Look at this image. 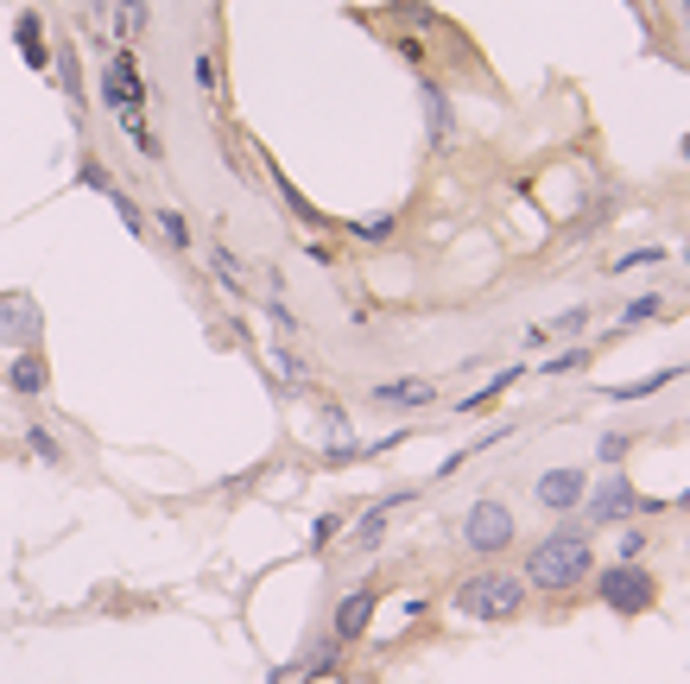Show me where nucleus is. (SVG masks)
<instances>
[{
	"label": "nucleus",
	"mask_w": 690,
	"mask_h": 684,
	"mask_svg": "<svg viewBox=\"0 0 690 684\" xmlns=\"http://www.w3.org/2000/svg\"><path fill=\"white\" fill-rule=\"evenodd\" d=\"M589 577H595V552H589V532H577V526L545 532L533 552H526V571H519V583L538 589V596H570Z\"/></svg>",
	"instance_id": "1"
},
{
	"label": "nucleus",
	"mask_w": 690,
	"mask_h": 684,
	"mask_svg": "<svg viewBox=\"0 0 690 684\" xmlns=\"http://www.w3.org/2000/svg\"><path fill=\"white\" fill-rule=\"evenodd\" d=\"M102 101H108V115L121 121V133L140 146V159H158V140H153V127H146V83H140L133 51H114L102 64Z\"/></svg>",
	"instance_id": "2"
},
{
	"label": "nucleus",
	"mask_w": 690,
	"mask_h": 684,
	"mask_svg": "<svg viewBox=\"0 0 690 684\" xmlns=\"http://www.w3.org/2000/svg\"><path fill=\"white\" fill-rule=\"evenodd\" d=\"M526 602H533V589L519 577H507V571H475L450 596V608L469 615V621H513V615H526Z\"/></svg>",
	"instance_id": "3"
},
{
	"label": "nucleus",
	"mask_w": 690,
	"mask_h": 684,
	"mask_svg": "<svg viewBox=\"0 0 690 684\" xmlns=\"http://www.w3.org/2000/svg\"><path fill=\"white\" fill-rule=\"evenodd\" d=\"M595 602L614 608V615H646V608H659V583L646 564H621L614 557L609 571H595Z\"/></svg>",
	"instance_id": "4"
},
{
	"label": "nucleus",
	"mask_w": 690,
	"mask_h": 684,
	"mask_svg": "<svg viewBox=\"0 0 690 684\" xmlns=\"http://www.w3.org/2000/svg\"><path fill=\"white\" fill-rule=\"evenodd\" d=\"M519 539V520H513L507 501H469V513H462V545L475 557H501Z\"/></svg>",
	"instance_id": "5"
},
{
	"label": "nucleus",
	"mask_w": 690,
	"mask_h": 684,
	"mask_svg": "<svg viewBox=\"0 0 690 684\" xmlns=\"http://www.w3.org/2000/svg\"><path fill=\"white\" fill-rule=\"evenodd\" d=\"M583 501H589V526H627V520L639 513V488L621 476V469H609Z\"/></svg>",
	"instance_id": "6"
},
{
	"label": "nucleus",
	"mask_w": 690,
	"mask_h": 684,
	"mask_svg": "<svg viewBox=\"0 0 690 684\" xmlns=\"http://www.w3.org/2000/svg\"><path fill=\"white\" fill-rule=\"evenodd\" d=\"M39 329H45V317H39L32 292H0V343L7 349H39Z\"/></svg>",
	"instance_id": "7"
},
{
	"label": "nucleus",
	"mask_w": 690,
	"mask_h": 684,
	"mask_svg": "<svg viewBox=\"0 0 690 684\" xmlns=\"http://www.w3.org/2000/svg\"><path fill=\"white\" fill-rule=\"evenodd\" d=\"M589 495V476L583 469H545V476L533 481V501L545 507V513H577Z\"/></svg>",
	"instance_id": "8"
},
{
	"label": "nucleus",
	"mask_w": 690,
	"mask_h": 684,
	"mask_svg": "<svg viewBox=\"0 0 690 684\" xmlns=\"http://www.w3.org/2000/svg\"><path fill=\"white\" fill-rule=\"evenodd\" d=\"M374 608H381V596L374 589H349L342 602H336V621H330V633L349 647V640H361V633L374 628Z\"/></svg>",
	"instance_id": "9"
},
{
	"label": "nucleus",
	"mask_w": 690,
	"mask_h": 684,
	"mask_svg": "<svg viewBox=\"0 0 690 684\" xmlns=\"http://www.w3.org/2000/svg\"><path fill=\"white\" fill-rule=\"evenodd\" d=\"M7 387H13L20 400H39V393L52 387V361H45L39 349H13L7 355Z\"/></svg>",
	"instance_id": "10"
},
{
	"label": "nucleus",
	"mask_w": 690,
	"mask_h": 684,
	"mask_svg": "<svg viewBox=\"0 0 690 684\" xmlns=\"http://www.w3.org/2000/svg\"><path fill=\"white\" fill-rule=\"evenodd\" d=\"M425 127H431V146L437 152L457 146V101L443 96V83H431V76H425Z\"/></svg>",
	"instance_id": "11"
},
{
	"label": "nucleus",
	"mask_w": 690,
	"mask_h": 684,
	"mask_svg": "<svg viewBox=\"0 0 690 684\" xmlns=\"http://www.w3.org/2000/svg\"><path fill=\"white\" fill-rule=\"evenodd\" d=\"M374 405H386V412H418V405H437V380H381L374 387Z\"/></svg>",
	"instance_id": "12"
},
{
	"label": "nucleus",
	"mask_w": 690,
	"mask_h": 684,
	"mask_svg": "<svg viewBox=\"0 0 690 684\" xmlns=\"http://www.w3.org/2000/svg\"><path fill=\"white\" fill-rule=\"evenodd\" d=\"M13 45H20V57H26L32 70H52V45H45V20H39V13H20V20H13Z\"/></svg>",
	"instance_id": "13"
},
{
	"label": "nucleus",
	"mask_w": 690,
	"mask_h": 684,
	"mask_svg": "<svg viewBox=\"0 0 690 684\" xmlns=\"http://www.w3.org/2000/svg\"><path fill=\"white\" fill-rule=\"evenodd\" d=\"M519 374H526V368H507V374H494V380H488V387H475V393H469V400H462L457 412H469V419H475V412H488V405L501 400L507 387H519Z\"/></svg>",
	"instance_id": "14"
},
{
	"label": "nucleus",
	"mask_w": 690,
	"mask_h": 684,
	"mask_svg": "<svg viewBox=\"0 0 690 684\" xmlns=\"http://www.w3.org/2000/svg\"><path fill=\"white\" fill-rule=\"evenodd\" d=\"M659 311H665V298H659V292H639L634 304H621V317H614V329H639V324H653Z\"/></svg>",
	"instance_id": "15"
},
{
	"label": "nucleus",
	"mask_w": 690,
	"mask_h": 684,
	"mask_svg": "<svg viewBox=\"0 0 690 684\" xmlns=\"http://www.w3.org/2000/svg\"><path fill=\"white\" fill-rule=\"evenodd\" d=\"M386 513H393V507H386V501H374V507H368V513H361V520H355V545H361V552H374V545H381V532H386Z\"/></svg>",
	"instance_id": "16"
},
{
	"label": "nucleus",
	"mask_w": 690,
	"mask_h": 684,
	"mask_svg": "<svg viewBox=\"0 0 690 684\" xmlns=\"http://www.w3.org/2000/svg\"><path fill=\"white\" fill-rule=\"evenodd\" d=\"M678 380V368H659V374L646 380H627V387H609V400H646V393H659V387H671Z\"/></svg>",
	"instance_id": "17"
},
{
	"label": "nucleus",
	"mask_w": 690,
	"mask_h": 684,
	"mask_svg": "<svg viewBox=\"0 0 690 684\" xmlns=\"http://www.w3.org/2000/svg\"><path fill=\"white\" fill-rule=\"evenodd\" d=\"M158 235L172 241V253H190V222H184L172 203H158Z\"/></svg>",
	"instance_id": "18"
},
{
	"label": "nucleus",
	"mask_w": 690,
	"mask_h": 684,
	"mask_svg": "<svg viewBox=\"0 0 690 684\" xmlns=\"http://www.w3.org/2000/svg\"><path fill=\"white\" fill-rule=\"evenodd\" d=\"M209 273L222 279L229 292H241V285H248V273H241V260H234L229 248H209Z\"/></svg>",
	"instance_id": "19"
},
{
	"label": "nucleus",
	"mask_w": 690,
	"mask_h": 684,
	"mask_svg": "<svg viewBox=\"0 0 690 684\" xmlns=\"http://www.w3.org/2000/svg\"><path fill=\"white\" fill-rule=\"evenodd\" d=\"M336 647H342L336 633H330V640H317V647H310V653H305V678H330V672H336Z\"/></svg>",
	"instance_id": "20"
},
{
	"label": "nucleus",
	"mask_w": 690,
	"mask_h": 684,
	"mask_svg": "<svg viewBox=\"0 0 690 684\" xmlns=\"http://www.w3.org/2000/svg\"><path fill=\"white\" fill-rule=\"evenodd\" d=\"M57 76H64V96H70V108L83 115V76H77V57H70V45H57Z\"/></svg>",
	"instance_id": "21"
},
{
	"label": "nucleus",
	"mask_w": 690,
	"mask_h": 684,
	"mask_svg": "<svg viewBox=\"0 0 690 684\" xmlns=\"http://www.w3.org/2000/svg\"><path fill=\"white\" fill-rule=\"evenodd\" d=\"M26 450L39 456V463H64V444H57L45 425H26Z\"/></svg>",
	"instance_id": "22"
},
{
	"label": "nucleus",
	"mask_w": 690,
	"mask_h": 684,
	"mask_svg": "<svg viewBox=\"0 0 690 684\" xmlns=\"http://www.w3.org/2000/svg\"><path fill=\"white\" fill-rule=\"evenodd\" d=\"M627 450H634V437H627V431H602V444H595V456H602L609 469H621V463H627Z\"/></svg>",
	"instance_id": "23"
},
{
	"label": "nucleus",
	"mask_w": 690,
	"mask_h": 684,
	"mask_svg": "<svg viewBox=\"0 0 690 684\" xmlns=\"http://www.w3.org/2000/svg\"><path fill=\"white\" fill-rule=\"evenodd\" d=\"M140 25H146V0H114V32H121V39H133Z\"/></svg>",
	"instance_id": "24"
},
{
	"label": "nucleus",
	"mask_w": 690,
	"mask_h": 684,
	"mask_svg": "<svg viewBox=\"0 0 690 684\" xmlns=\"http://www.w3.org/2000/svg\"><path fill=\"white\" fill-rule=\"evenodd\" d=\"M577 368H589V349H583V343H570V349H558L551 361H545V368H538V374H577Z\"/></svg>",
	"instance_id": "25"
},
{
	"label": "nucleus",
	"mask_w": 690,
	"mask_h": 684,
	"mask_svg": "<svg viewBox=\"0 0 690 684\" xmlns=\"http://www.w3.org/2000/svg\"><path fill=\"white\" fill-rule=\"evenodd\" d=\"M393 228H399V216H368V222H355V241L381 248V241H393Z\"/></svg>",
	"instance_id": "26"
},
{
	"label": "nucleus",
	"mask_w": 690,
	"mask_h": 684,
	"mask_svg": "<svg viewBox=\"0 0 690 684\" xmlns=\"http://www.w3.org/2000/svg\"><path fill=\"white\" fill-rule=\"evenodd\" d=\"M273 368L285 374V387H305V380H310V368H305V355H298V349H273Z\"/></svg>",
	"instance_id": "27"
},
{
	"label": "nucleus",
	"mask_w": 690,
	"mask_h": 684,
	"mask_svg": "<svg viewBox=\"0 0 690 684\" xmlns=\"http://www.w3.org/2000/svg\"><path fill=\"white\" fill-rule=\"evenodd\" d=\"M646 545H653V539H646V526H621V545H614V557H621V564H639V557H646Z\"/></svg>",
	"instance_id": "28"
},
{
	"label": "nucleus",
	"mask_w": 690,
	"mask_h": 684,
	"mask_svg": "<svg viewBox=\"0 0 690 684\" xmlns=\"http://www.w3.org/2000/svg\"><path fill=\"white\" fill-rule=\"evenodd\" d=\"M190 70H197V89H204V96L222 89V64H216V51H197V64H190Z\"/></svg>",
	"instance_id": "29"
},
{
	"label": "nucleus",
	"mask_w": 690,
	"mask_h": 684,
	"mask_svg": "<svg viewBox=\"0 0 690 684\" xmlns=\"http://www.w3.org/2000/svg\"><path fill=\"white\" fill-rule=\"evenodd\" d=\"M108 203H114V216H121V222H128L133 235H146V209H140V203H133L128 191H108Z\"/></svg>",
	"instance_id": "30"
},
{
	"label": "nucleus",
	"mask_w": 690,
	"mask_h": 684,
	"mask_svg": "<svg viewBox=\"0 0 690 684\" xmlns=\"http://www.w3.org/2000/svg\"><path fill=\"white\" fill-rule=\"evenodd\" d=\"M589 324H595V311H589V304H570V311H563V317H558L551 329H558V336H583Z\"/></svg>",
	"instance_id": "31"
},
{
	"label": "nucleus",
	"mask_w": 690,
	"mask_h": 684,
	"mask_svg": "<svg viewBox=\"0 0 690 684\" xmlns=\"http://www.w3.org/2000/svg\"><path fill=\"white\" fill-rule=\"evenodd\" d=\"M393 13H399L406 25H437V13L425 7V0H393Z\"/></svg>",
	"instance_id": "32"
},
{
	"label": "nucleus",
	"mask_w": 690,
	"mask_h": 684,
	"mask_svg": "<svg viewBox=\"0 0 690 684\" xmlns=\"http://www.w3.org/2000/svg\"><path fill=\"white\" fill-rule=\"evenodd\" d=\"M77 184H89V191H102V197H108V191H121V184H114V177H108V172H102V165H96V159H83V172H77Z\"/></svg>",
	"instance_id": "33"
},
{
	"label": "nucleus",
	"mask_w": 690,
	"mask_h": 684,
	"mask_svg": "<svg viewBox=\"0 0 690 684\" xmlns=\"http://www.w3.org/2000/svg\"><path fill=\"white\" fill-rule=\"evenodd\" d=\"M336 532H342V513H324V520L310 526V552H324V545H330Z\"/></svg>",
	"instance_id": "34"
},
{
	"label": "nucleus",
	"mask_w": 690,
	"mask_h": 684,
	"mask_svg": "<svg viewBox=\"0 0 690 684\" xmlns=\"http://www.w3.org/2000/svg\"><path fill=\"white\" fill-rule=\"evenodd\" d=\"M659 260H665V248H634V253L614 260V273H627V267H659Z\"/></svg>",
	"instance_id": "35"
},
{
	"label": "nucleus",
	"mask_w": 690,
	"mask_h": 684,
	"mask_svg": "<svg viewBox=\"0 0 690 684\" xmlns=\"http://www.w3.org/2000/svg\"><path fill=\"white\" fill-rule=\"evenodd\" d=\"M399 57H406V64H425V39H412L406 32V39H399Z\"/></svg>",
	"instance_id": "36"
},
{
	"label": "nucleus",
	"mask_w": 690,
	"mask_h": 684,
	"mask_svg": "<svg viewBox=\"0 0 690 684\" xmlns=\"http://www.w3.org/2000/svg\"><path fill=\"white\" fill-rule=\"evenodd\" d=\"M266 317H273V324H280V329H298V317H292V311H285L280 298H266Z\"/></svg>",
	"instance_id": "37"
},
{
	"label": "nucleus",
	"mask_w": 690,
	"mask_h": 684,
	"mask_svg": "<svg viewBox=\"0 0 690 684\" xmlns=\"http://www.w3.org/2000/svg\"><path fill=\"white\" fill-rule=\"evenodd\" d=\"M305 253H310V260H317V267H336V248H330V241H310Z\"/></svg>",
	"instance_id": "38"
},
{
	"label": "nucleus",
	"mask_w": 690,
	"mask_h": 684,
	"mask_svg": "<svg viewBox=\"0 0 690 684\" xmlns=\"http://www.w3.org/2000/svg\"><path fill=\"white\" fill-rule=\"evenodd\" d=\"M678 152H684V165H690V133H684V146H678Z\"/></svg>",
	"instance_id": "39"
},
{
	"label": "nucleus",
	"mask_w": 690,
	"mask_h": 684,
	"mask_svg": "<svg viewBox=\"0 0 690 684\" xmlns=\"http://www.w3.org/2000/svg\"><path fill=\"white\" fill-rule=\"evenodd\" d=\"M684 267H690V241H684Z\"/></svg>",
	"instance_id": "40"
}]
</instances>
